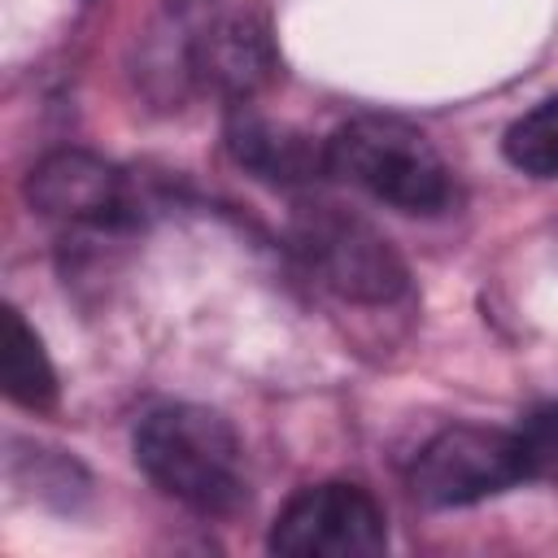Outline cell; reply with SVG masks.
Instances as JSON below:
<instances>
[{"instance_id":"2","label":"cell","mask_w":558,"mask_h":558,"mask_svg":"<svg viewBox=\"0 0 558 558\" xmlns=\"http://www.w3.org/2000/svg\"><path fill=\"white\" fill-rule=\"evenodd\" d=\"M327 174L401 214H445L458 196L453 170L432 140L401 118H353L327 140Z\"/></svg>"},{"instance_id":"7","label":"cell","mask_w":558,"mask_h":558,"mask_svg":"<svg viewBox=\"0 0 558 558\" xmlns=\"http://www.w3.org/2000/svg\"><path fill=\"white\" fill-rule=\"evenodd\" d=\"M192 70L235 105H244L275 74L270 31L253 13H231L201 31V39L192 44Z\"/></svg>"},{"instance_id":"12","label":"cell","mask_w":558,"mask_h":558,"mask_svg":"<svg viewBox=\"0 0 558 558\" xmlns=\"http://www.w3.org/2000/svg\"><path fill=\"white\" fill-rule=\"evenodd\" d=\"M174 9H196V4H205V0H170Z\"/></svg>"},{"instance_id":"1","label":"cell","mask_w":558,"mask_h":558,"mask_svg":"<svg viewBox=\"0 0 558 558\" xmlns=\"http://www.w3.org/2000/svg\"><path fill=\"white\" fill-rule=\"evenodd\" d=\"M131 449L153 488L196 514H231L248 497L244 445L209 405L179 401L148 410L131 436Z\"/></svg>"},{"instance_id":"4","label":"cell","mask_w":558,"mask_h":558,"mask_svg":"<svg viewBox=\"0 0 558 558\" xmlns=\"http://www.w3.org/2000/svg\"><path fill=\"white\" fill-rule=\"evenodd\" d=\"M527 480L532 466L519 432L488 423H449L410 462V493L436 510L475 506Z\"/></svg>"},{"instance_id":"9","label":"cell","mask_w":558,"mask_h":558,"mask_svg":"<svg viewBox=\"0 0 558 558\" xmlns=\"http://www.w3.org/2000/svg\"><path fill=\"white\" fill-rule=\"evenodd\" d=\"M0 379L4 397L22 410H44L57 401V371L44 353V340L26 327V318L9 305L4 310V344H0Z\"/></svg>"},{"instance_id":"3","label":"cell","mask_w":558,"mask_h":558,"mask_svg":"<svg viewBox=\"0 0 558 558\" xmlns=\"http://www.w3.org/2000/svg\"><path fill=\"white\" fill-rule=\"evenodd\" d=\"M292 248L305 270L336 296L357 305H388L410 288L405 262L384 231L344 205L310 201L292 214Z\"/></svg>"},{"instance_id":"11","label":"cell","mask_w":558,"mask_h":558,"mask_svg":"<svg viewBox=\"0 0 558 558\" xmlns=\"http://www.w3.org/2000/svg\"><path fill=\"white\" fill-rule=\"evenodd\" d=\"M514 432H519V440H523L532 480H558V405L532 410Z\"/></svg>"},{"instance_id":"8","label":"cell","mask_w":558,"mask_h":558,"mask_svg":"<svg viewBox=\"0 0 558 558\" xmlns=\"http://www.w3.org/2000/svg\"><path fill=\"white\" fill-rule=\"evenodd\" d=\"M227 148L244 170H253L257 179L283 183V187H301V183H314L318 174H327V144H314L310 135H301L292 126L257 118L244 105L231 109Z\"/></svg>"},{"instance_id":"6","label":"cell","mask_w":558,"mask_h":558,"mask_svg":"<svg viewBox=\"0 0 558 558\" xmlns=\"http://www.w3.org/2000/svg\"><path fill=\"white\" fill-rule=\"evenodd\" d=\"M22 196L35 214L70 227H118L131 214L122 170L83 148H57L39 157L22 183Z\"/></svg>"},{"instance_id":"5","label":"cell","mask_w":558,"mask_h":558,"mask_svg":"<svg viewBox=\"0 0 558 558\" xmlns=\"http://www.w3.org/2000/svg\"><path fill=\"white\" fill-rule=\"evenodd\" d=\"M266 549L283 558H375L388 549V519L357 484H310L283 501Z\"/></svg>"},{"instance_id":"10","label":"cell","mask_w":558,"mask_h":558,"mask_svg":"<svg viewBox=\"0 0 558 558\" xmlns=\"http://www.w3.org/2000/svg\"><path fill=\"white\" fill-rule=\"evenodd\" d=\"M501 153L514 170H523L532 179H558V96H549L536 109H527L523 118H514L506 126Z\"/></svg>"}]
</instances>
